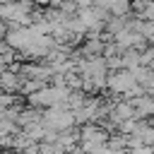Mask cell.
I'll return each mask as SVG.
<instances>
[{
  "mask_svg": "<svg viewBox=\"0 0 154 154\" xmlns=\"http://www.w3.org/2000/svg\"><path fill=\"white\" fill-rule=\"evenodd\" d=\"M96 5L103 7V10H108L111 14H125L132 7L130 0H96Z\"/></svg>",
  "mask_w": 154,
  "mask_h": 154,
  "instance_id": "1",
  "label": "cell"
},
{
  "mask_svg": "<svg viewBox=\"0 0 154 154\" xmlns=\"http://www.w3.org/2000/svg\"><path fill=\"white\" fill-rule=\"evenodd\" d=\"M36 5H51V0H34Z\"/></svg>",
  "mask_w": 154,
  "mask_h": 154,
  "instance_id": "2",
  "label": "cell"
}]
</instances>
